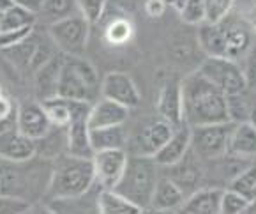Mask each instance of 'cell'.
<instances>
[{"mask_svg":"<svg viewBox=\"0 0 256 214\" xmlns=\"http://www.w3.org/2000/svg\"><path fill=\"white\" fill-rule=\"evenodd\" d=\"M184 122L189 128L230 122L226 94L207 80L200 71H194L180 80Z\"/></svg>","mask_w":256,"mask_h":214,"instance_id":"6da1fadb","label":"cell"},{"mask_svg":"<svg viewBox=\"0 0 256 214\" xmlns=\"http://www.w3.org/2000/svg\"><path fill=\"white\" fill-rule=\"evenodd\" d=\"M96 184L92 158H78L72 154H58L53 163L48 180L50 200H69L87 195Z\"/></svg>","mask_w":256,"mask_h":214,"instance_id":"7a4b0ae2","label":"cell"},{"mask_svg":"<svg viewBox=\"0 0 256 214\" xmlns=\"http://www.w3.org/2000/svg\"><path fill=\"white\" fill-rule=\"evenodd\" d=\"M56 96L74 101L96 103L101 96V83L94 66L85 57H62Z\"/></svg>","mask_w":256,"mask_h":214,"instance_id":"3957f363","label":"cell"},{"mask_svg":"<svg viewBox=\"0 0 256 214\" xmlns=\"http://www.w3.org/2000/svg\"><path fill=\"white\" fill-rule=\"evenodd\" d=\"M158 179L159 166L156 165L154 158L129 154L124 173L113 189L131 200L132 203H136L140 209H147L150 207Z\"/></svg>","mask_w":256,"mask_h":214,"instance_id":"277c9868","label":"cell"},{"mask_svg":"<svg viewBox=\"0 0 256 214\" xmlns=\"http://www.w3.org/2000/svg\"><path fill=\"white\" fill-rule=\"evenodd\" d=\"M88 34H90V23L80 13L50 23L48 27L50 39L53 41L55 48L60 53H64V55H85Z\"/></svg>","mask_w":256,"mask_h":214,"instance_id":"5b68a950","label":"cell"},{"mask_svg":"<svg viewBox=\"0 0 256 214\" xmlns=\"http://www.w3.org/2000/svg\"><path fill=\"white\" fill-rule=\"evenodd\" d=\"M234 122L191 128V150L202 161H212L226 154Z\"/></svg>","mask_w":256,"mask_h":214,"instance_id":"8992f818","label":"cell"},{"mask_svg":"<svg viewBox=\"0 0 256 214\" xmlns=\"http://www.w3.org/2000/svg\"><path fill=\"white\" fill-rule=\"evenodd\" d=\"M53 50H56L53 41L48 45V43H44L41 38H38L36 32L32 30V34L28 36V38H25L22 43L11 46V48L2 50V53L8 55V59L11 60L20 71L36 73L55 55Z\"/></svg>","mask_w":256,"mask_h":214,"instance_id":"52a82bcc","label":"cell"},{"mask_svg":"<svg viewBox=\"0 0 256 214\" xmlns=\"http://www.w3.org/2000/svg\"><path fill=\"white\" fill-rule=\"evenodd\" d=\"M198 71L210 80L226 96L240 94L246 90V80L238 62L222 57H207L198 68Z\"/></svg>","mask_w":256,"mask_h":214,"instance_id":"ba28073f","label":"cell"},{"mask_svg":"<svg viewBox=\"0 0 256 214\" xmlns=\"http://www.w3.org/2000/svg\"><path fill=\"white\" fill-rule=\"evenodd\" d=\"M128 150L112 149V150H98L92 156L94 165L96 184L101 189H113L118 184L124 168L128 165Z\"/></svg>","mask_w":256,"mask_h":214,"instance_id":"9c48e42d","label":"cell"},{"mask_svg":"<svg viewBox=\"0 0 256 214\" xmlns=\"http://www.w3.org/2000/svg\"><path fill=\"white\" fill-rule=\"evenodd\" d=\"M16 129L26 138L41 142L52 131V122L41 101H26L16 112Z\"/></svg>","mask_w":256,"mask_h":214,"instance_id":"30bf717a","label":"cell"},{"mask_svg":"<svg viewBox=\"0 0 256 214\" xmlns=\"http://www.w3.org/2000/svg\"><path fill=\"white\" fill-rule=\"evenodd\" d=\"M101 98L112 99L126 108H136L142 103V96L134 80L122 71H112L101 82Z\"/></svg>","mask_w":256,"mask_h":214,"instance_id":"8fae6325","label":"cell"},{"mask_svg":"<svg viewBox=\"0 0 256 214\" xmlns=\"http://www.w3.org/2000/svg\"><path fill=\"white\" fill-rule=\"evenodd\" d=\"M174 126L166 120H152L136 133L134 140L131 142V156H148L154 158L158 150L170 140L174 133Z\"/></svg>","mask_w":256,"mask_h":214,"instance_id":"7c38bea8","label":"cell"},{"mask_svg":"<svg viewBox=\"0 0 256 214\" xmlns=\"http://www.w3.org/2000/svg\"><path fill=\"white\" fill-rule=\"evenodd\" d=\"M224 30V39H226V59L238 62L244 59L252 48V32L248 27L246 20L234 18V16H226L224 20L219 22Z\"/></svg>","mask_w":256,"mask_h":214,"instance_id":"4fadbf2b","label":"cell"},{"mask_svg":"<svg viewBox=\"0 0 256 214\" xmlns=\"http://www.w3.org/2000/svg\"><path fill=\"white\" fill-rule=\"evenodd\" d=\"M38 154V142L26 138L14 128L0 131V158L14 163H25Z\"/></svg>","mask_w":256,"mask_h":214,"instance_id":"5bb4252c","label":"cell"},{"mask_svg":"<svg viewBox=\"0 0 256 214\" xmlns=\"http://www.w3.org/2000/svg\"><path fill=\"white\" fill-rule=\"evenodd\" d=\"M204 161L189 149V152L180 159L178 163L172 166H166L170 170L166 175L174 180L175 184L184 191V195L188 196V193L191 195L192 191L198 189L202 182V175H204V168H202Z\"/></svg>","mask_w":256,"mask_h":214,"instance_id":"9a60e30c","label":"cell"},{"mask_svg":"<svg viewBox=\"0 0 256 214\" xmlns=\"http://www.w3.org/2000/svg\"><path fill=\"white\" fill-rule=\"evenodd\" d=\"M158 113L162 120L174 128L186 124L184 122V106H182V85L180 80H170L162 85L158 98Z\"/></svg>","mask_w":256,"mask_h":214,"instance_id":"2e32d148","label":"cell"},{"mask_svg":"<svg viewBox=\"0 0 256 214\" xmlns=\"http://www.w3.org/2000/svg\"><path fill=\"white\" fill-rule=\"evenodd\" d=\"M226 154L246 163H256V128L249 120L234 122Z\"/></svg>","mask_w":256,"mask_h":214,"instance_id":"e0dca14e","label":"cell"},{"mask_svg":"<svg viewBox=\"0 0 256 214\" xmlns=\"http://www.w3.org/2000/svg\"><path fill=\"white\" fill-rule=\"evenodd\" d=\"M129 119V108L112 101V99L101 98L92 103L90 113H88V129L112 128V126H122Z\"/></svg>","mask_w":256,"mask_h":214,"instance_id":"ac0fdd59","label":"cell"},{"mask_svg":"<svg viewBox=\"0 0 256 214\" xmlns=\"http://www.w3.org/2000/svg\"><path fill=\"white\" fill-rule=\"evenodd\" d=\"M191 149V128L188 124H182L174 129L170 140L158 150L154 156V161L159 168H166L175 163H178Z\"/></svg>","mask_w":256,"mask_h":214,"instance_id":"d6986e66","label":"cell"},{"mask_svg":"<svg viewBox=\"0 0 256 214\" xmlns=\"http://www.w3.org/2000/svg\"><path fill=\"white\" fill-rule=\"evenodd\" d=\"M224 188H202L186 196L180 214H221V196Z\"/></svg>","mask_w":256,"mask_h":214,"instance_id":"ffe728a7","label":"cell"},{"mask_svg":"<svg viewBox=\"0 0 256 214\" xmlns=\"http://www.w3.org/2000/svg\"><path fill=\"white\" fill-rule=\"evenodd\" d=\"M88 117L72 119L66 128V145L68 152L78 158H92L94 150L90 145V129H88Z\"/></svg>","mask_w":256,"mask_h":214,"instance_id":"44dd1931","label":"cell"},{"mask_svg":"<svg viewBox=\"0 0 256 214\" xmlns=\"http://www.w3.org/2000/svg\"><path fill=\"white\" fill-rule=\"evenodd\" d=\"M186 195L168 175H159L156 184L154 195H152L150 207L159 210H175L177 212L184 203Z\"/></svg>","mask_w":256,"mask_h":214,"instance_id":"7402d4cb","label":"cell"},{"mask_svg":"<svg viewBox=\"0 0 256 214\" xmlns=\"http://www.w3.org/2000/svg\"><path fill=\"white\" fill-rule=\"evenodd\" d=\"M198 46L207 57H222L226 59V39L221 23L198 25Z\"/></svg>","mask_w":256,"mask_h":214,"instance_id":"603a6c76","label":"cell"},{"mask_svg":"<svg viewBox=\"0 0 256 214\" xmlns=\"http://www.w3.org/2000/svg\"><path fill=\"white\" fill-rule=\"evenodd\" d=\"M90 145L92 150H112V149H124L129 145V133L126 124L112 126V128L90 129Z\"/></svg>","mask_w":256,"mask_h":214,"instance_id":"cb8c5ba5","label":"cell"},{"mask_svg":"<svg viewBox=\"0 0 256 214\" xmlns=\"http://www.w3.org/2000/svg\"><path fill=\"white\" fill-rule=\"evenodd\" d=\"M62 57H64V53L58 57H56V53H55L41 69H38V71L34 73L36 85H38V94H39V98H41V101H46V99H52L56 96V83H58Z\"/></svg>","mask_w":256,"mask_h":214,"instance_id":"d4e9b609","label":"cell"},{"mask_svg":"<svg viewBox=\"0 0 256 214\" xmlns=\"http://www.w3.org/2000/svg\"><path fill=\"white\" fill-rule=\"evenodd\" d=\"M96 205L98 214H142L144 210L115 189H99L96 195Z\"/></svg>","mask_w":256,"mask_h":214,"instance_id":"484cf974","label":"cell"},{"mask_svg":"<svg viewBox=\"0 0 256 214\" xmlns=\"http://www.w3.org/2000/svg\"><path fill=\"white\" fill-rule=\"evenodd\" d=\"M41 103L52 126H55V128H68V124L71 122V101L69 99L55 96V98L46 99V101Z\"/></svg>","mask_w":256,"mask_h":214,"instance_id":"4316f807","label":"cell"},{"mask_svg":"<svg viewBox=\"0 0 256 214\" xmlns=\"http://www.w3.org/2000/svg\"><path fill=\"white\" fill-rule=\"evenodd\" d=\"M38 23V15L26 11V9L20 8V6H12L8 11L2 13V22H0V32L4 30H18L25 29V27H34Z\"/></svg>","mask_w":256,"mask_h":214,"instance_id":"83f0119b","label":"cell"},{"mask_svg":"<svg viewBox=\"0 0 256 214\" xmlns=\"http://www.w3.org/2000/svg\"><path fill=\"white\" fill-rule=\"evenodd\" d=\"M226 188L246 196L249 202L256 200V163H251L249 166H246L237 177H234L230 180V184Z\"/></svg>","mask_w":256,"mask_h":214,"instance_id":"f1b7e54d","label":"cell"},{"mask_svg":"<svg viewBox=\"0 0 256 214\" xmlns=\"http://www.w3.org/2000/svg\"><path fill=\"white\" fill-rule=\"evenodd\" d=\"M76 13H80L76 0H44L39 15L44 20H48L50 23H53L58 22V20L68 18V16L76 15Z\"/></svg>","mask_w":256,"mask_h":214,"instance_id":"f546056e","label":"cell"},{"mask_svg":"<svg viewBox=\"0 0 256 214\" xmlns=\"http://www.w3.org/2000/svg\"><path fill=\"white\" fill-rule=\"evenodd\" d=\"M226 105H228L230 122H246V120H249L251 98H249L248 89H246L244 92H240V94L226 96Z\"/></svg>","mask_w":256,"mask_h":214,"instance_id":"4dcf8cb0","label":"cell"},{"mask_svg":"<svg viewBox=\"0 0 256 214\" xmlns=\"http://www.w3.org/2000/svg\"><path fill=\"white\" fill-rule=\"evenodd\" d=\"M104 36L110 45H126L132 38V23L128 18H115L106 27Z\"/></svg>","mask_w":256,"mask_h":214,"instance_id":"1f68e13d","label":"cell"},{"mask_svg":"<svg viewBox=\"0 0 256 214\" xmlns=\"http://www.w3.org/2000/svg\"><path fill=\"white\" fill-rule=\"evenodd\" d=\"M78 4V11L83 18L87 20L90 25L99 23L104 16L108 0H76Z\"/></svg>","mask_w":256,"mask_h":214,"instance_id":"d6a6232c","label":"cell"},{"mask_svg":"<svg viewBox=\"0 0 256 214\" xmlns=\"http://www.w3.org/2000/svg\"><path fill=\"white\" fill-rule=\"evenodd\" d=\"M235 0H205V22L219 23L230 15Z\"/></svg>","mask_w":256,"mask_h":214,"instance_id":"836d02e7","label":"cell"},{"mask_svg":"<svg viewBox=\"0 0 256 214\" xmlns=\"http://www.w3.org/2000/svg\"><path fill=\"white\" fill-rule=\"evenodd\" d=\"M249 200L232 189L224 188L221 196V214H242L249 205Z\"/></svg>","mask_w":256,"mask_h":214,"instance_id":"e575fe53","label":"cell"},{"mask_svg":"<svg viewBox=\"0 0 256 214\" xmlns=\"http://www.w3.org/2000/svg\"><path fill=\"white\" fill-rule=\"evenodd\" d=\"M85 195L80 196V198H69V200H52L50 207L55 210L56 214H98V209H94L90 212L88 207L85 209V203H83Z\"/></svg>","mask_w":256,"mask_h":214,"instance_id":"d590c367","label":"cell"},{"mask_svg":"<svg viewBox=\"0 0 256 214\" xmlns=\"http://www.w3.org/2000/svg\"><path fill=\"white\" fill-rule=\"evenodd\" d=\"M178 15L188 25H202L205 22V0H188Z\"/></svg>","mask_w":256,"mask_h":214,"instance_id":"8d00e7d4","label":"cell"},{"mask_svg":"<svg viewBox=\"0 0 256 214\" xmlns=\"http://www.w3.org/2000/svg\"><path fill=\"white\" fill-rule=\"evenodd\" d=\"M28 200L16 195H0V214H22L30 209Z\"/></svg>","mask_w":256,"mask_h":214,"instance_id":"74e56055","label":"cell"},{"mask_svg":"<svg viewBox=\"0 0 256 214\" xmlns=\"http://www.w3.org/2000/svg\"><path fill=\"white\" fill-rule=\"evenodd\" d=\"M36 29L34 27H25V29H18V30H4L0 32V52L6 48H11V46L22 43L25 38L32 34V30Z\"/></svg>","mask_w":256,"mask_h":214,"instance_id":"f35d334b","label":"cell"},{"mask_svg":"<svg viewBox=\"0 0 256 214\" xmlns=\"http://www.w3.org/2000/svg\"><path fill=\"white\" fill-rule=\"evenodd\" d=\"M246 64L242 68V73H244V80H246V89L251 90V92H256V48L252 45V48L249 50V53L244 57Z\"/></svg>","mask_w":256,"mask_h":214,"instance_id":"ab89813d","label":"cell"},{"mask_svg":"<svg viewBox=\"0 0 256 214\" xmlns=\"http://www.w3.org/2000/svg\"><path fill=\"white\" fill-rule=\"evenodd\" d=\"M166 8H168L166 0H147V2H145V13H147L150 18H161V16L164 15Z\"/></svg>","mask_w":256,"mask_h":214,"instance_id":"60d3db41","label":"cell"},{"mask_svg":"<svg viewBox=\"0 0 256 214\" xmlns=\"http://www.w3.org/2000/svg\"><path fill=\"white\" fill-rule=\"evenodd\" d=\"M16 6L20 8L26 9V11L34 13V15H39L42 9V4H44V0H12Z\"/></svg>","mask_w":256,"mask_h":214,"instance_id":"b9f144b4","label":"cell"},{"mask_svg":"<svg viewBox=\"0 0 256 214\" xmlns=\"http://www.w3.org/2000/svg\"><path fill=\"white\" fill-rule=\"evenodd\" d=\"M12 115V103L9 98H6L4 94L0 96V122H6Z\"/></svg>","mask_w":256,"mask_h":214,"instance_id":"7bdbcfd3","label":"cell"},{"mask_svg":"<svg viewBox=\"0 0 256 214\" xmlns=\"http://www.w3.org/2000/svg\"><path fill=\"white\" fill-rule=\"evenodd\" d=\"M242 15L256 22V0H242Z\"/></svg>","mask_w":256,"mask_h":214,"instance_id":"ee69618b","label":"cell"},{"mask_svg":"<svg viewBox=\"0 0 256 214\" xmlns=\"http://www.w3.org/2000/svg\"><path fill=\"white\" fill-rule=\"evenodd\" d=\"M249 98H251V110H249V122L256 128V92L249 90Z\"/></svg>","mask_w":256,"mask_h":214,"instance_id":"f6af8a7d","label":"cell"},{"mask_svg":"<svg viewBox=\"0 0 256 214\" xmlns=\"http://www.w3.org/2000/svg\"><path fill=\"white\" fill-rule=\"evenodd\" d=\"M32 214H56V212L50 205H46V203H41V205H34V207H32Z\"/></svg>","mask_w":256,"mask_h":214,"instance_id":"bcb514c9","label":"cell"},{"mask_svg":"<svg viewBox=\"0 0 256 214\" xmlns=\"http://www.w3.org/2000/svg\"><path fill=\"white\" fill-rule=\"evenodd\" d=\"M166 4L172 6L177 13H180L184 9V6L188 4V0H166Z\"/></svg>","mask_w":256,"mask_h":214,"instance_id":"7dc6e473","label":"cell"},{"mask_svg":"<svg viewBox=\"0 0 256 214\" xmlns=\"http://www.w3.org/2000/svg\"><path fill=\"white\" fill-rule=\"evenodd\" d=\"M142 214H177L175 210H159V209H152V207H147V209L142 210Z\"/></svg>","mask_w":256,"mask_h":214,"instance_id":"c3c4849f","label":"cell"},{"mask_svg":"<svg viewBox=\"0 0 256 214\" xmlns=\"http://www.w3.org/2000/svg\"><path fill=\"white\" fill-rule=\"evenodd\" d=\"M14 2L12 0H0V22H2V13L8 11L9 8H12Z\"/></svg>","mask_w":256,"mask_h":214,"instance_id":"681fc988","label":"cell"},{"mask_svg":"<svg viewBox=\"0 0 256 214\" xmlns=\"http://www.w3.org/2000/svg\"><path fill=\"white\" fill-rule=\"evenodd\" d=\"M242 214H256V202H251V203H249L248 209H246Z\"/></svg>","mask_w":256,"mask_h":214,"instance_id":"f907efd6","label":"cell"},{"mask_svg":"<svg viewBox=\"0 0 256 214\" xmlns=\"http://www.w3.org/2000/svg\"><path fill=\"white\" fill-rule=\"evenodd\" d=\"M22 214H32V207L28 210H25V212H22Z\"/></svg>","mask_w":256,"mask_h":214,"instance_id":"816d5d0a","label":"cell"},{"mask_svg":"<svg viewBox=\"0 0 256 214\" xmlns=\"http://www.w3.org/2000/svg\"><path fill=\"white\" fill-rule=\"evenodd\" d=\"M254 34H256V23H254Z\"/></svg>","mask_w":256,"mask_h":214,"instance_id":"f5cc1de1","label":"cell"},{"mask_svg":"<svg viewBox=\"0 0 256 214\" xmlns=\"http://www.w3.org/2000/svg\"><path fill=\"white\" fill-rule=\"evenodd\" d=\"M0 96H2V90H0Z\"/></svg>","mask_w":256,"mask_h":214,"instance_id":"db71d44e","label":"cell"}]
</instances>
